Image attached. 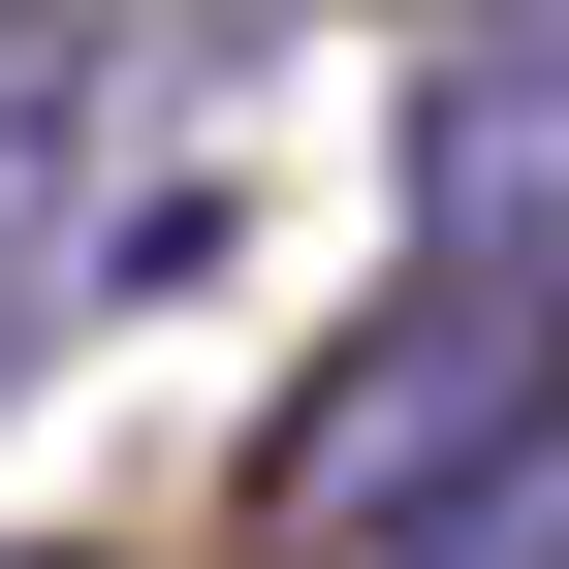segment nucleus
I'll use <instances>...</instances> for the list:
<instances>
[{
	"instance_id": "1",
	"label": "nucleus",
	"mask_w": 569,
	"mask_h": 569,
	"mask_svg": "<svg viewBox=\"0 0 569 569\" xmlns=\"http://www.w3.org/2000/svg\"><path fill=\"white\" fill-rule=\"evenodd\" d=\"M411 317H475V348H569V32L507 63H411Z\"/></svg>"
},
{
	"instance_id": "4",
	"label": "nucleus",
	"mask_w": 569,
	"mask_h": 569,
	"mask_svg": "<svg viewBox=\"0 0 569 569\" xmlns=\"http://www.w3.org/2000/svg\"><path fill=\"white\" fill-rule=\"evenodd\" d=\"M380 569H569V380H538V411H507V443H475V475H443Z\"/></svg>"
},
{
	"instance_id": "6",
	"label": "nucleus",
	"mask_w": 569,
	"mask_h": 569,
	"mask_svg": "<svg viewBox=\"0 0 569 569\" xmlns=\"http://www.w3.org/2000/svg\"><path fill=\"white\" fill-rule=\"evenodd\" d=\"M0 569H96V538H0Z\"/></svg>"
},
{
	"instance_id": "5",
	"label": "nucleus",
	"mask_w": 569,
	"mask_h": 569,
	"mask_svg": "<svg viewBox=\"0 0 569 569\" xmlns=\"http://www.w3.org/2000/svg\"><path fill=\"white\" fill-rule=\"evenodd\" d=\"M507 32H569V0H411V63H507Z\"/></svg>"
},
{
	"instance_id": "3",
	"label": "nucleus",
	"mask_w": 569,
	"mask_h": 569,
	"mask_svg": "<svg viewBox=\"0 0 569 569\" xmlns=\"http://www.w3.org/2000/svg\"><path fill=\"white\" fill-rule=\"evenodd\" d=\"M63 190H96V32H63V0H0V348L96 284V222H63Z\"/></svg>"
},
{
	"instance_id": "2",
	"label": "nucleus",
	"mask_w": 569,
	"mask_h": 569,
	"mask_svg": "<svg viewBox=\"0 0 569 569\" xmlns=\"http://www.w3.org/2000/svg\"><path fill=\"white\" fill-rule=\"evenodd\" d=\"M538 380H569V348H475V317H411V284H380V317H348V348H317V411H284V475H253V507H284V538H317V569H380V538H411V507H443V475H475V443H507V411H538Z\"/></svg>"
}]
</instances>
